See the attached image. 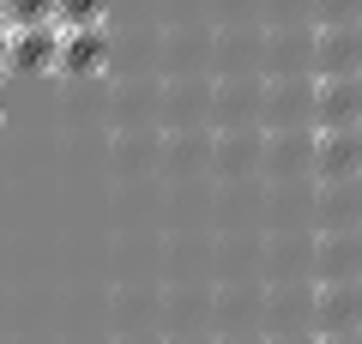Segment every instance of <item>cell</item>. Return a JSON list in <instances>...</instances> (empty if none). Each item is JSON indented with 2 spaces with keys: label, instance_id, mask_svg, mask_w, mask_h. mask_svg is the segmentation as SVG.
I'll list each match as a JSON object with an SVG mask.
<instances>
[{
  "label": "cell",
  "instance_id": "cell-1",
  "mask_svg": "<svg viewBox=\"0 0 362 344\" xmlns=\"http://www.w3.org/2000/svg\"><path fill=\"white\" fill-rule=\"evenodd\" d=\"M362 73H314L308 121L314 127H362Z\"/></svg>",
  "mask_w": 362,
  "mask_h": 344
},
{
  "label": "cell",
  "instance_id": "cell-8",
  "mask_svg": "<svg viewBox=\"0 0 362 344\" xmlns=\"http://www.w3.org/2000/svg\"><path fill=\"white\" fill-rule=\"evenodd\" d=\"M6 25H61V0H6Z\"/></svg>",
  "mask_w": 362,
  "mask_h": 344
},
{
  "label": "cell",
  "instance_id": "cell-11",
  "mask_svg": "<svg viewBox=\"0 0 362 344\" xmlns=\"http://www.w3.org/2000/svg\"><path fill=\"white\" fill-rule=\"evenodd\" d=\"M314 344H362V332H320Z\"/></svg>",
  "mask_w": 362,
  "mask_h": 344
},
{
  "label": "cell",
  "instance_id": "cell-12",
  "mask_svg": "<svg viewBox=\"0 0 362 344\" xmlns=\"http://www.w3.org/2000/svg\"><path fill=\"white\" fill-rule=\"evenodd\" d=\"M0 79H6V25H0Z\"/></svg>",
  "mask_w": 362,
  "mask_h": 344
},
{
  "label": "cell",
  "instance_id": "cell-3",
  "mask_svg": "<svg viewBox=\"0 0 362 344\" xmlns=\"http://www.w3.org/2000/svg\"><path fill=\"white\" fill-rule=\"evenodd\" d=\"M314 332H362V278H320Z\"/></svg>",
  "mask_w": 362,
  "mask_h": 344
},
{
  "label": "cell",
  "instance_id": "cell-10",
  "mask_svg": "<svg viewBox=\"0 0 362 344\" xmlns=\"http://www.w3.org/2000/svg\"><path fill=\"white\" fill-rule=\"evenodd\" d=\"M314 18H320V25H350V18H356L362 25V0H314Z\"/></svg>",
  "mask_w": 362,
  "mask_h": 344
},
{
  "label": "cell",
  "instance_id": "cell-5",
  "mask_svg": "<svg viewBox=\"0 0 362 344\" xmlns=\"http://www.w3.org/2000/svg\"><path fill=\"white\" fill-rule=\"evenodd\" d=\"M61 25H6V73H54Z\"/></svg>",
  "mask_w": 362,
  "mask_h": 344
},
{
  "label": "cell",
  "instance_id": "cell-15",
  "mask_svg": "<svg viewBox=\"0 0 362 344\" xmlns=\"http://www.w3.org/2000/svg\"><path fill=\"white\" fill-rule=\"evenodd\" d=\"M356 176H362V164H356Z\"/></svg>",
  "mask_w": 362,
  "mask_h": 344
},
{
  "label": "cell",
  "instance_id": "cell-7",
  "mask_svg": "<svg viewBox=\"0 0 362 344\" xmlns=\"http://www.w3.org/2000/svg\"><path fill=\"white\" fill-rule=\"evenodd\" d=\"M320 278H362V236H350L338 242V229H326L320 242Z\"/></svg>",
  "mask_w": 362,
  "mask_h": 344
},
{
  "label": "cell",
  "instance_id": "cell-6",
  "mask_svg": "<svg viewBox=\"0 0 362 344\" xmlns=\"http://www.w3.org/2000/svg\"><path fill=\"white\" fill-rule=\"evenodd\" d=\"M314 73H362V25H320L314 30Z\"/></svg>",
  "mask_w": 362,
  "mask_h": 344
},
{
  "label": "cell",
  "instance_id": "cell-2",
  "mask_svg": "<svg viewBox=\"0 0 362 344\" xmlns=\"http://www.w3.org/2000/svg\"><path fill=\"white\" fill-rule=\"evenodd\" d=\"M362 127H314L308 139V169L314 181H362Z\"/></svg>",
  "mask_w": 362,
  "mask_h": 344
},
{
  "label": "cell",
  "instance_id": "cell-4",
  "mask_svg": "<svg viewBox=\"0 0 362 344\" xmlns=\"http://www.w3.org/2000/svg\"><path fill=\"white\" fill-rule=\"evenodd\" d=\"M103 61H109V30L103 25H61V37H54V73L85 79Z\"/></svg>",
  "mask_w": 362,
  "mask_h": 344
},
{
  "label": "cell",
  "instance_id": "cell-9",
  "mask_svg": "<svg viewBox=\"0 0 362 344\" xmlns=\"http://www.w3.org/2000/svg\"><path fill=\"white\" fill-rule=\"evenodd\" d=\"M109 0H61V25H103Z\"/></svg>",
  "mask_w": 362,
  "mask_h": 344
},
{
  "label": "cell",
  "instance_id": "cell-16",
  "mask_svg": "<svg viewBox=\"0 0 362 344\" xmlns=\"http://www.w3.org/2000/svg\"><path fill=\"white\" fill-rule=\"evenodd\" d=\"M356 121H362V115H356Z\"/></svg>",
  "mask_w": 362,
  "mask_h": 344
},
{
  "label": "cell",
  "instance_id": "cell-14",
  "mask_svg": "<svg viewBox=\"0 0 362 344\" xmlns=\"http://www.w3.org/2000/svg\"><path fill=\"white\" fill-rule=\"evenodd\" d=\"M0 25H6V0H0Z\"/></svg>",
  "mask_w": 362,
  "mask_h": 344
},
{
  "label": "cell",
  "instance_id": "cell-13",
  "mask_svg": "<svg viewBox=\"0 0 362 344\" xmlns=\"http://www.w3.org/2000/svg\"><path fill=\"white\" fill-rule=\"evenodd\" d=\"M0 115H6V85H0Z\"/></svg>",
  "mask_w": 362,
  "mask_h": 344
}]
</instances>
